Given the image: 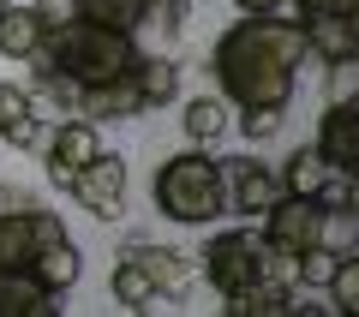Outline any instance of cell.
Returning a JSON list of instances; mask_svg holds the SVG:
<instances>
[{"label": "cell", "mask_w": 359, "mask_h": 317, "mask_svg": "<svg viewBox=\"0 0 359 317\" xmlns=\"http://www.w3.org/2000/svg\"><path fill=\"white\" fill-rule=\"evenodd\" d=\"M150 198H156V210H162L168 222H180V228H204V222L228 216V174H222V162L204 150V144H192V150L168 156V162L156 168Z\"/></svg>", "instance_id": "obj_3"}, {"label": "cell", "mask_w": 359, "mask_h": 317, "mask_svg": "<svg viewBox=\"0 0 359 317\" xmlns=\"http://www.w3.org/2000/svg\"><path fill=\"white\" fill-rule=\"evenodd\" d=\"M180 126H186L192 144L210 150V144L228 138V126H233V120H228V96H192V102H186V114H180Z\"/></svg>", "instance_id": "obj_16"}, {"label": "cell", "mask_w": 359, "mask_h": 317, "mask_svg": "<svg viewBox=\"0 0 359 317\" xmlns=\"http://www.w3.org/2000/svg\"><path fill=\"white\" fill-rule=\"evenodd\" d=\"M222 174H228V210H245V216H264L269 203L282 198V174H269L264 162H252V156H233V162H222Z\"/></svg>", "instance_id": "obj_9"}, {"label": "cell", "mask_w": 359, "mask_h": 317, "mask_svg": "<svg viewBox=\"0 0 359 317\" xmlns=\"http://www.w3.org/2000/svg\"><path fill=\"white\" fill-rule=\"evenodd\" d=\"M138 54H144L138 36H126V30H108L96 18H60L36 60L66 72L78 90H90V84H108V78H126L138 66Z\"/></svg>", "instance_id": "obj_2"}, {"label": "cell", "mask_w": 359, "mask_h": 317, "mask_svg": "<svg viewBox=\"0 0 359 317\" xmlns=\"http://www.w3.org/2000/svg\"><path fill=\"white\" fill-rule=\"evenodd\" d=\"M0 6H6V0H0Z\"/></svg>", "instance_id": "obj_28"}, {"label": "cell", "mask_w": 359, "mask_h": 317, "mask_svg": "<svg viewBox=\"0 0 359 317\" xmlns=\"http://www.w3.org/2000/svg\"><path fill=\"white\" fill-rule=\"evenodd\" d=\"M294 299H299V293H294V281H287V276H257L252 288H240L228 299V317H287V311H294Z\"/></svg>", "instance_id": "obj_12"}, {"label": "cell", "mask_w": 359, "mask_h": 317, "mask_svg": "<svg viewBox=\"0 0 359 317\" xmlns=\"http://www.w3.org/2000/svg\"><path fill=\"white\" fill-rule=\"evenodd\" d=\"M66 191H72L96 222H120V216H126V156L96 150L84 168H78V180Z\"/></svg>", "instance_id": "obj_5"}, {"label": "cell", "mask_w": 359, "mask_h": 317, "mask_svg": "<svg viewBox=\"0 0 359 317\" xmlns=\"http://www.w3.org/2000/svg\"><path fill=\"white\" fill-rule=\"evenodd\" d=\"M335 264H341V257H335L330 245H306V252L294 257V276H299V288L323 293V288H330V276H335Z\"/></svg>", "instance_id": "obj_22"}, {"label": "cell", "mask_w": 359, "mask_h": 317, "mask_svg": "<svg viewBox=\"0 0 359 317\" xmlns=\"http://www.w3.org/2000/svg\"><path fill=\"white\" fill-rule=\"evenodd\" d=\"M306 30L282 25L269 13H245L228 36L210 54V72H216L222 96L233 108H287L299 84V60H306Z\"/></svg>", "instance_id": "obj_1"}, {"label": "cell", "mask_w": 359, "mask_h": 317, "mask_svg": "<svg viewBox=\"0 0 359 317\" xmlns=\"http://www.w3.org/2000/svg\"><path fill=\"white\" fill-rule=\"evenodd\" d=\"M0 138L13 144V150H30L42 138V114H36V102H30L25 84H0Z\"/></svg>", "instance_id": "obj_13"}, {"label": "cell", "mask_w": 359, "mask_h": 317, "mask_svg": "<svg viewBox=\"0 0 359 317\" xmlns=\"http://www.w3.org/2000/svg\"><path fill=\"white\" fill-rule=\"evenodd\" d=\"M126 257H138V264L156 276V288H162V293L186 288V264H180V252H168V245H126Z\"/></svg>", "instance_id": "obj_19"}, {"label": "cell", "mask_w": 359, "mask_h": 317, "mask_svg": "<svg viewBox=\"0 0 359 317\" xmlns=\"http://www.w3.org/2000/svg\"><path fill=\"white\" fill-rule=\"evenodd\" d=\"M318 150H323V162H330V168L359 174V96L330 102V114L318 120Z\"/></svg>", "instance_id": "obj_7"}, {"label": "cell", "mask_w": 359, "mask_h": 317, "mask_svg": "<svg viewBox=\"0 0 359 317\" xmlns=\"http://www.w3.org/2000/svg\"><path fill=\"white\" fill-rule=\"evenodd\" d=\"M257 276H282L264 234H252V228H222L216 240L204 245V281L222 293V299H233L240 288H252Z\"/></svg>", "instance_id": "obj_4"}, {"label": "cell", "mask_w": 359, "mask_h": 317, "mask_svg": "<svg viewBox=\"0 0 359 317\" xmlns=\"http://www.w3.org/2000/svg\"><path fill=\"white\" fill-rule=\"evenodd\" d=\"M318 245H330L335 257L359 252V216H353V210H323V228H318Z\"/></svg>", "instance_id": "obj_20"}, {"label": "cell", "mask_w": 359, "mask_h": 317, "mask_svg": "<svg viewBox=\"0 0 359 317\" xmlns=\"http://www.w3.org/2000/svg\"><path fill=\"white\" fill-rule=\"evenodd\" d=\"M30 269H36V281H42L48 293H66V288L78 281V269H84V264H78L72 234H66V240H54V245H42V252L30 257Z\"/></svg>", "instance_id": "obj_17"}, {"label": "cell", "mask_w": 359, "mask_h": 317, "mask_svg": "<svg viewBox=\"0 0 359 317\" xmlns=\"http://www.w3.org/2000/svg\"><path fill=\"white\" fill-rule=\"evenodd\" d=\"M318 228H323V203L318 198H294V191H282V198L264 210V240L276 257H299L306 245H318Z\"/></svg>", "instance_id": "obj_6"}, {"label": "cell", "mask_w": 359, "mask_h": 317, "mask_svg": "<svg viewBox=\"0 0 359 317\" xmlns=\"http://www.w3.org/2000/svg\"><path fill=\"white\" fill-rule=\"evenodd\" d=\"M78 114L84 120H138L144 114V96H138V78H108V84H90L84 96H78Z\"/></svg>", "instance_id": "obj_11"}, {"label": "cell", "mask_w": 359, "mask_h": 317, "mask_svg": "<svg viewBox=\"0 0 359 317\" xmlns=\"http://www.w3.org/2000/svg\"><path fill=\"white\" fill-rule=\"evenodd\" d=\"M25 210H36V198L25 186H0V216H25Z\"/></svg>", "instance_id": "obj_25"}, {"label": "cell", "mask_w": 359, "mask_h": 317, "mask_svg": "<svg viewBox=\"0 0 359 317\" xmlns=\"http://www.w3.org/2000/svg\"><path fill=\"white\" fill-rule=\"evenodd\" d=\"M102 150V138H96V120H60L54 126V138H48V174H54V186H72L78 180V168L90 162V156Z\"/></svg>", "instance_id": "obj_8"}, {"label": "cell", "mask_w": 359, "mask_h": 317, "mask_svg": "<svg viewBox=\"0 0 359 317\" xmlns=\"http://www.w3.org/2000/svg\"><path fill=\"white\" fill-rule=\"evenodd\" d=\"M48 18H42V6H18V0H6L0 6V54L6 60H36L42 42H48Z\"/></svg>", "instance_id": "obj_10"}, {"label": "cell", "mask_w": 359, "mask_h": 317, "mask_svg": "<svg viewBox=\"0 0 359 317\" xmlns=\"http://www.w3.org/2000/svg\"><path fill=\"white\" fill-rule=\"evenodd\" d=\"M330 180V162H323V150L311 144V150H294L282 168V191H294V198H318V186Z\"/></svg>", "instance_id": "obj_18"}, {"label": "cell", "mask_w": 359, "mask_h": 317, "mask_svg": "<svg viewBox=\"0 0 359 317\" xmlns=\"http://www.w3.org/2000/svg\"><path fill=\"white\" fill-rule=\"evenodd\" d=\"M282 114H287V108H240V132H245L252 144H264V138L282 132Z\"/></svg>", "instance_id": "obj_23"}, {"label": "cell", "mask_w": 359, "mask_h": 317, "mask_svg": "<svg viewBox=\"0 0 359 317\" xmlns=\"http://www.w3.org/2000/svg\"><path fill=\"white\" fill-rule=\"evenodd\" d=\"M233 6H240V13H276L282 0H233Z\"/></svg>", "instance_id": "obj_26"}, {"label": "cell", "mask_w": 359, "mask_h": 317, "mask_svg": "<svg viewBox=\"0 0 359 317\" xmlns=\"http://www.w3.org/2000/svg\"><path fill=\"white\" fill-rule=\"evenodd\" d=\"M108 288H114V305H126V311H156V299H162V288H156V276L138 264V257L120 252L114 276H108Z\"/></svg>", "instance_id": "obj_14"}, {"label": "cell", "mask_w": 359, "mask_h": 317, "mask_svg": "<svg viewBox=\"0 0 359 317\" xmlns=\"http://www.w3.org/2000/svg\"><path fill=\"white\" fill-rule=\"evenodd\" d=\"M323 293H330V305H335V311H353L359 317V252H347L341 257V264H335V276H330V288H323Z\"/></svg>", "instance_id": "obj_21"}, {"label": "cell", "mask_w": 359, "mask_h": 317, "mask_svg": "<svg viewBox=\"0 0 359 317\" xmlns=\"http://www.w3.org/2000/svg\"><path fill=\"white\" fill-rule=\"evenodd\" d=\"M347 210L359 216V174H353V186H347Z\"/></svg>", "instance_id": "obj_27"}, {"label": "cell", "mask_w": 359, "mask_h": 317, "mask_svg": "<svg viewBox=\"0 0 359 317\" xmlns=\"http://www.w3.org/2000/svg\"><path fill=\"white\" fill-rule=\"evenodd\" d=\"M347 96H359V48L330 60V102H347Z\"/></svg>", "instance_id": "obj_24"}, {"label": "cell", "mask_w": 359, "mask_h": 317, "mask_svg": "<svg viewBox=\"0 0 359 317\" xmlns=\"http://www.w3.org/2000/svg\"><path fill=\"white\" fill-rule=\"evenodd\" d=\"M132 78H138V96H144V108H162V102H174L180 96V66H174V54H138V66H132Z\"/></svg>", "instance_id": "obj_15"}]
</instances>
